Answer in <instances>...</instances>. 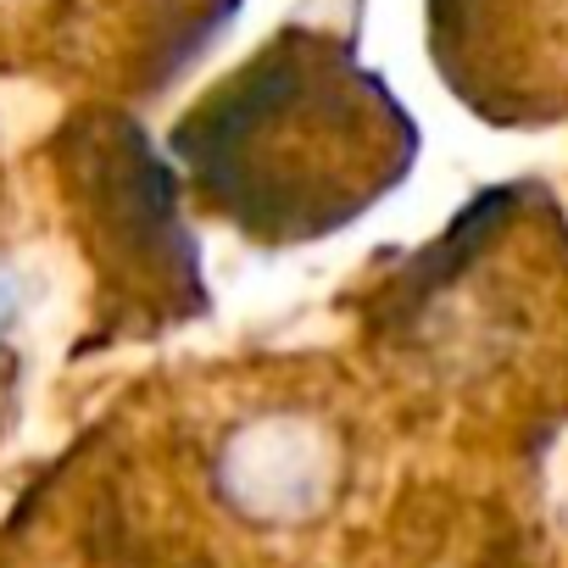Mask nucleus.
I'll return each mask as SVG.
<instances>
[{"mask_svg":"<svg viewBox=\"0 0 568 568\" xmlns=\"http://www.w3.org/2000/svg\"><path fill=\"white\" fill-rule=\"evenodd\" d=\"M18 313H23V284H18V273H12L7 262H0V341L12 335Z\"/></svg>","mask_w":568,"mask_h":568,"instance_id":"6","label":"nucleus"},{"mask_svg":"<svg viewBox=\"0 0 568 568\" xmlns=\"http://www.w3.org/2000/svg\"><path fill=\"white\" fill-rule=\"evenodd\" d=\"M352 368L396 440L524 479L568 429V206L490 184L346 284Z\"/></svg>","mask_w":568,"mask_h":568,"instance_id":"2","label":"nucleus"},{"mask_svg":"<svg viewBox=\"0 0 568 568\" xmlns=\"http://www.w3.org/2000/svg\"><path fill=\"white\" fill-rule=\"evenodd\" d=\"M168 156L184 195L245 245L302 251L407 184L418 129L346 34L291 23L173 123Z\"/></svg>","mask_w":568,"mask_h":568,"instance_id":"3","label":"nucleus"},{"mask_svg":"<svg viewBox=\"0 0 568 568\" xmlns=\"http://www.w3.org/2000/svg\"><path fill=\"white\" fill-rule=\"evenodd\" d=\"M352 568H557L524 479L418 468L374 507Z\"/></svg>","mask_w":568,"mask_h":568,"instance_id":"5","label":"nucleus"},{"mask_svg":"<svg viewBox=\"0 0 568 568\" xmlns=\"http://www.w3.org/2000/svg\"><path fill=\"white\" fill-rule=\"evenodd\" d=\"M396 435L352 357L240 352L134 385L73 474L84 568H352Z\"/></svg>","mask_w":568,"mask_h":568,"instance_id":"1","label":"nucleus"},{"mask_svg":"<svg viewBox=\"0 0 568 568\" xmlns=\"http://www.w3.org/2000/svg\"><path fill=\"white\" fill-rule=\"evenodd\" d=\"M62 201L95 278L106 341H151L206 313L201 240L184 223V179L123 112H84L57 145Z\"/></svg>","mask_w":568,"mask_h":568,"instance_id":"4","label":"nucleus"}]
</instances>
